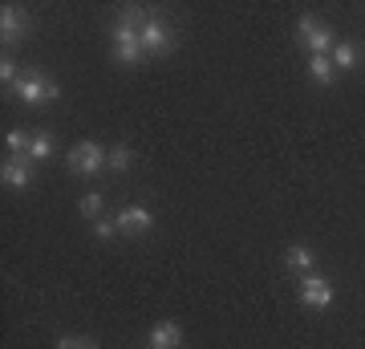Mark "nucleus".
Listing matches in <instances>:
<instances>
[{
	"mask_svg": "<svg viewBox=\"0 0 365 349\" xmlns=\"http://www.w3.org/2000/svg\"><path fill=\"white\" fill-rule=\"evenodd\" d=\"M86 345V341H78V337H61V341H57V349H81Z\"/></svg>",
	"mask_w": 365,
	"mask_h": 349,
	"instance_id": "nucleus-19",
	"label": "nucleus"
},
{
	"mask_svg": "<svg viewBox=\"0 0 365 349\" xmlns=\"http://www.w3.org/2000/svg\"><path fill=\"white\" fill-rule=\"evenodd\" d=\"M13 98L25 106H41V102H57L61 98V86L45 74H25V78L13 86Z\"/></svg>",
	"mask_w": 365,
	"mask_h": 349,
	"instance_id": "nucleus-1",
	"label": "nucleus"
},
{
	"mask_svg": "<svg viewBox=\"0 0 365 349\" xmlns=\"http://www.w3.org/2000/svg\"><path fill=\"white\" fill-rule=\"evenodd\" d=\"M29 143H33V134H25V130H9L4 134V146L13 151V158H29Z\"/></svg>",
	"mask_w": 365,
	"mask_h": 349,
	"instance_id": "nucleus-15",
	"label": "nucleus"
},
{
	"mask_svg": "<svg viewBox=\"0 0 365 349\" xmlns=\"http://www.w3.org/2000/svg\"><path fill=\"white\" fill-rule=\"evenodd\" d=\"M29 163H33V158H4L0 183L13 187V191H29V187H33V167H29Z\"/></svg>",
	"mask_w": 365,
	"mask_h": 349,
	"instance_id": "nucleus-6",
	"label": "nucleus"
},
{
	"mask_svg": "<svg viewBox=\"0 0 365 349\" xmlns=\"http://www.w3.org/2000/svg\"><path fill=\"white\" fill-rule=\"evenodd\" d=\"M179 341H182V329L175 321H163L150 329V349H179Z\"/></svg>",
	"mask_w": 365,
	"mask_h": 349,
	"instance_id": "nucleus-9",
	"label": "nucleus"
},
{
	"mask_svg": "<svg viewBox=\"0 0 365 349\" xmlns=\"http://www.w3.org/2000/svg\"><path fill=\"white\" fill-rule=\"evenodd\" d=\"M53 151H57L53 134H33V143H29V158H33V163H45Z\"/></svg>",
	"mask_w": 365,
	"mask_h": 349,
	"instance_id": "nucleus-14",
	"label": "nucleus"
},
{
	"mask_svg": "<svg viewBox=\"0 0 365 349\" xmlns=\"http://www.w3.org/2000/svg\"><path fill=\"white\" fill-rule=\"evenodd\" d=\"M357 61H361V49L357 45H349V41H337L333 45V69H357Z\"/></svg>",
	"mask_w": 365,
	"mask_h": 349,
	"instance_id": "nucleus-10",
	"label": "nucleus"
},
{
	"mask_svg": "<svg viewBox=\"0 0 365 349\" xmlns=\"http://www.w3.org/2000/svg\"><path fill=\"white\" fill-rule=\"evenodd\" d=\"M0 81H4V90H13L16 81H21V74H16V65L9 61V57H4V61H0Z\"/></svg>",
	"mask_w": 365,
	"mask_h": 349,
	"instance_id": "nucleus-17",
	"label": "nucleus"
},
{
	"mask_svg": "<svg viewBox=\"0 0 365 349\" xmlns=\"http://www.w3.org/2000/svg\"><path fill=\"white\" fill-rule=\"evenodd\" d=\"M333 57H309V78L317 81V86H333Z\"/></svg>",
	"mask_w": 365,
	"mask_h": 349,
	"instance_id": "nucleus-13",
	"label": "nucleus"
},
{
	"mask_svg": "<svg viewBox=\"0 0 365 349\" xmlns=\"http://www.w3.org/2000/svg\"><path fill=\"white\" fill-rule=\"evenodd\" d=\"M81 216H90V220H102V195H98V191L81 199Z\"/></svg>",
	"mask_w": 365,
	"mask_h": 349,
	"instance_id": "nucleus-16",
	"label": "nucleus"
},
{
	"mask_svg": "<svg viewBox=\"0 0 365 349\" xmlns=\"http://www.w3.org/2000/svg\"><path fill=\"white\" fill-rule=\"evenodd\" d=\"M288 268H292V272H300V276H309V272H313V252H309V248H304V244H292V248H288Z\"/></svg>",
	"mask_w": 365,
	"mask_h": 349,
	"instance_id": "nucleus-12",
	"label": "nucleus"
},
{
	"mask_svg": "<svg viewBox=\"0 0 365 349\" xmlns=\"http://www.w3.org/2000/svg\"><path fill=\"white\" fill-rule=\"evenodd\" d=\"M175 49V33H170V25L163 21V16H146V25H143V53L146 57H158V53H167Z\"/></svg>",
	"mask_w": 365,
	"mask_h": 349,
	"instance_id": "nucleus-4",
	"label": "nucleus"
},
{
	"mask_svg": "<svg viewBox=\"0 0 365 349\" xmlns=\"http://www.w3.org/2000/svg\"><path fill=\"white\" fill-rule=\"evenodd\" d=\"M81 349H98V345H93V341H86V345H81Z\"/></svg>",
	"mask_w": 365,
	"mask_h": 349,
	"instance_id": "nucleus-20",
	"label": "nucleus"
},
{
	"mask_svg": "<svg viewBox=\"0 0 365 349\" xmlns=\"http://www.w3.org/2000/svg\"><path fill=\"white\" fill-rule=\"evenodd\" d=\"M118 232H126V236H143V232H150V223H155V216L146 211V207H122L118 211Z\"/></svg>",
	"mask_w": 365,
	"mask_h": 349,
	"instance_id": "nucleus-7",
	"label": "nucleus"
},
{
	"mask_svg": "<svg viewBox=\"0 0 365 349\" xmlns=\"http://www.w3.org/2000/svg\"><path fill=\"white\" fill-rule=\"evenodd\" d=\"M0 37H4V45H13V41L25 37V9H16V4H4L0 9Z\"/></svg>",
	"mask_w": 365,
	"mask_h": 349,
	"instance_id": "nucleus-8",
	"label": "nucleus"
},
{
	"mask_svg": "<svg viewBox=\"0 0 365 349\" xmlns=\"http://www.w3.org/2000/svg\"><path fill=\"white\" fill-rule=\"evenodd\" d=\"M106 167L114 171V175H122V171H130V167H134V146H126V143L110 146V158H106Z\"/></svg>",
	"mask_w": 365,
	"mask_h": 349,
	"instance_id": "nucleus-11",
	"label": "nucleus"
},
{
	"mask_svg": "<svg viewBox=\"0 0 365 349\" xmlns=\"http://www.w3.org/2000/svg\"><path fill=\"white\" fill-rule=\"evenodd\" d=\"M93 236H98V240H114V236H118V223H114V220H93Z\"/></svg>",
	"mask_w": 365,
	"mask_h": 349,
	"instance_id": "nucleus-18",
	"label": "nucleus"
},
{
	"mask_svg": "<svg viewBox=\"0 0 365 349\" xmlns=\"http://www.w3.org/2000/svg\"><path fill=\"white\" fill-rule=\"evenodd\" d=\"M300 305H309V309H329L333 305V285H329L325 276H300Z\"/></svg>",
	"mask_w": 365,
	"mask_h": 349,
	"instance_id": "nucleus-5",
	"label": "nucleus"
},
{
	"mask_svg": "<svg viewBox=\"0 0 365 349\" xmlns=\"http://www.w3.org/2000/svg\"><path fill=\"white\" fill-rule=\"evenodd\" d=\"M297 37L309 45V57H329L333 45H337V41H333V29L321 25L317 16H300L297 21Z\"/></svg>",
	"mask_w": 365,
	"mask_h": 349,
	"instance_id": "nucleus-2",
	"label": "nucleus"
},
{
	"mask_svg": "<svg viewBox=\"0 0 365 349\" xmlns=\"http://www.w3.org/2000/svg\"><path fill=\"white\" fill-rule=\"evenodd\" d=\"M106 158H110V151L98 143H78L73 151H69V171L73 175H98V171L106 167Z\"/></svg>",
	"mask_w": 365,
	"mask_h": 349,
	"instance_id": "nucleus-3",
	"label": "nucleus"
}]
</instances>
